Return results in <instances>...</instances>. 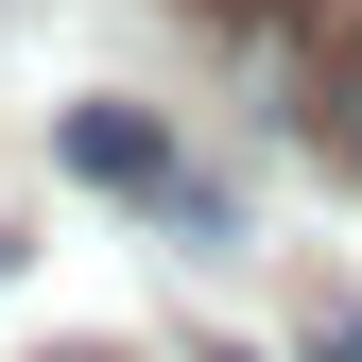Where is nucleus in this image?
Wrapping results in <instances>:
<instances>
[{
    "instance_id": "4",
    "label": "nucleus",
    "mask_w": 362,
    "mask_h": 362,
    "mask_svg": "<svg viewBox=\"0 0 362 362\" xmlns=\"http://www.w3.org/2000/svg\"><path fill=\"white\" fill-rule=\"evenodd\" d=\"M35 362H104V345H35Z\"/></svg>"
},
{
    "instance_id": "3",
    "label": "nucleus",
    "mask_w": 362,
    "mask_h": 362,
    "mask_svg": "<svg viewBox=\"0 0 362 362\" xmlns=\"http://www.w3.org/2000/svg\"><path fill=\"white\" fill-rule=\"evenodd\" d=\"M293 139L362 173V0H328V35H310V86H293Z\"/></svg>"
},
{
    "instance_id": "2",
    "label": "nucleus",
    "mask_w": 362,
    "mask_h": 362,
    "mask_svg": "<svg viewBox=\"0 0 362 362\" xmlns=\"http://www.w3.org/2000/svg\"><path fill=\"white\" fill-rule=\"evenodd\" d=\"M52 139H69V173H86V190H139V207H173V190H190V173H173V139H156L139 104H69Z\"/></svg>"
},
{
    "instance_id": "1",
    "label": "nucleus",
    "mask_w": 362,
    "mask_h": 362,
    "mask_svg": "<svg viewBox=\"0 0 362 362\" xmlns=\"http://www.w3.org/2000/svg\"><path fill=\"white\" fill-rule=\"evenodd\" d=\"M190 18L224 35V52H242V86H259V104L293 121V86H310V35H328V0H190Z\"/></svg>"
}]
</instances>
